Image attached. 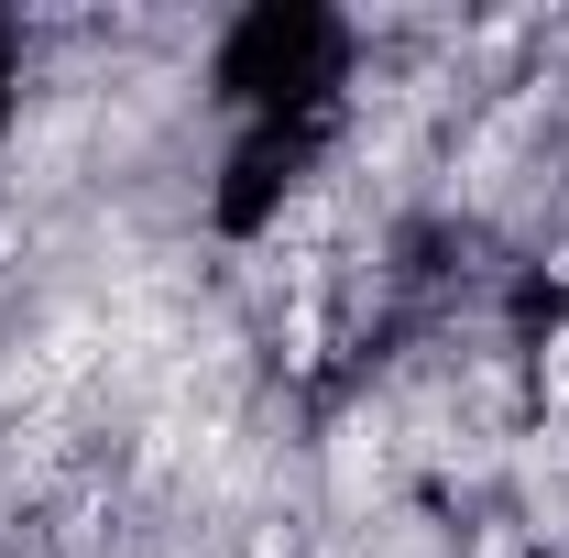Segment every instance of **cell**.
<instances>
[{
  "label": "cell",
  "instance_id": "obj_1",
  "mask_svg": "<svg viewBox=\"0 0 569 558\" xmlns=\"http://www.w3.org/2000/svg\"><path fill=\"white\" fill-rule=\"evenodd\" d=\"M383 471H395V427L383 417H351L340 438H329V492H340V504H372Z\"/></svg>",
  "mask_w": 569,
  "mask_h": 558
},
{
  "label": "cell",
  "instance_id": "obj_2",
  "mask_svg": "<svg viewBox=\"0 0 569 558\" xmlns=\"http://www.w3.org/2000/svg\"><path fill=\"white\" fill-rule=\"evenodd\" d=\"M537 395H548V417L569 427V329H559L548 350H537Z\"/></svg>",
  "mask_w": 569,
  "mask_h": 558
},
{
  "label": "cell",
  "instance_id": "obj_3",
  "mask_svg": "<svg viewBox=\"0 0 569 558\" xmlns=\"http://www.w3.org/2000/svg\"><path fill=\"white\" fill-rule=\"evenodd\" d=\"M482 558H515V548H503V537H493V548H482Z\"/></svg>",
  "mask_w": 569,
  "mask_h": 558
}]
</instances>
